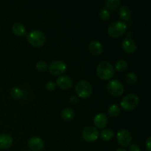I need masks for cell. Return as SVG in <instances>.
<instances>
[{
  "instance_id": "cell-25",
  "label": "cell",
  "mask_w": 151,
  "mask_h": 151,
  "mask_svg": "<svg viewBox=\"0 0 151 151\" xmlns=\"http://www.w3.org/2000/svg\"><path fill=\"white\" fill-rule=\"evenodd\" d=\"M99 16H100V18L102 20H108V19H109V17H110V11H109V9H107L106 7H103V8H101V10H100Z\"/></svg>"
},
{
  "instance_id": "cell-1",
  "label": "cell",
  "mask_w": 151,
  "mask_h": 151,
  "mask_svg": "<svg viewBox=\"0 0 151 151\" xmlns=\"http://www.w3.org/2000/svg\"><path fill=\"white\" fill-rule=\"evenodd\" d=\"M97 74L101 79L109 80L114 76V68L109 61L103 60L97 66Z\"/></svg>"
},
{
  "instance_id": "cell-24",
  "label": "cell",
  "mask_w": 151,
  "mask_h": 151,
  "mask_svg": "<svg viewBox=\"0 0 151 151\" xmlns=\"http://www.w3.org/2000/svg\"><path fill=\"white\" fill-rule=\"evenodd\" d=\"M125 80H126L128 83L131 84V85H134L137 82L138 78H137V75L134 72H129L125 76Z\"/></svg>"
},
{
  "instance_id": "cell-4",
  "label": "cell",
  "mask_w": 151,
  "mask_h": 151,
  "mask_svg": "<svg viewBox=\"0 0 151 151\" xmlns=\"http://www.w3.org/2000/svg\"><path fill=\"white\" fill-rule=\"evenodd\" d=\"M75 91L78 97L81 98H87L92 94V87L86 81H80L75 86Z\"/></svg>"
},
{
  "instance_id": "cell-6",
  "label": "cell",
  "mask_w": 151,
  "mask_h": 151,
  "mask_svg": "<svg viewBox=\"0 0 151 151\" xmlns=\"http://www.w3.org/2000/svg\"><path fill=\"white\" fill-rule=\"evenodd\" d=\"M83 139L88 142H93L98 139L99 131L93 126H86L82 130L81 132Z\"/></svg>"
},
{
  "instance_id": "cell-23",
  "label": "cell",
  "mask_w": 151,
  "mask_h": 151,
  "mask_svg": "<svg viewBox=\"0 0 151 151\" xmlns=\"http://www.w3.org/2000/svg\"><path fill=\"white\" fill-rule=\"evenodd\" d=\"M121 1L119 0H107L106 1V6L107 9L110 10H116L120 4Z\"/></svg>"
},
{
  "instance_id": "cell-17",
  "label": "cell",
  "mask_w": 151,
  "mask_h": 151,
  "mask_svg": "<svg viewBox=\"0 0 151 151\" xmlns=\"http://www.w3.org/2000/svg\"><path fill=\"white\" fill-rule=\"evenodd\" d=\"M12 29L14 34L19 36H22L26 33V28L22 23H15L12 27Z\"/></svg>"
},
{
  "instance_id": "cell-28",
  "label": "cell",
  "mask_w": 151,
  "mask_h": 151,
  "mask_svg": "<svg viewBox=\"0 0 151 151\" xmlns=\"http://www.w3.org/2000/svg\"><path fill=\"white\" fill-rule=\"evenodd\" d=\"M129 151H141L139 147L137 145H131L129 147Z\"/></svg>"
},
{
  "instance_id": "cell-8",
  "label": "cell",
  "mask_w": 151,
  "mask_h": 151,
  "mask_svg": "<svg viewBox=\"0 0 151 151\" xmlns=\"http://www.w3.org/2000/svg\"><path fill=\"white\" fill-rule=\"evenodd\" d=\"M109 92L113 96H120L124 92L123 84L119 80H111L107 84Z\"/></svg>"
},
{
  "instance_id": "cell-31",
  "label": "cell",
  "mask_w": 151,
  "mask_h": 151,
  "mask_svg": "<svg viewBox=\"0 0 151 151\" xmlns=\"http://www.w3.org/2000/svg\"><path fill=\"white\" fill-rule=\"evenodd\" d=\"M116 151H127V150H125V149H123V148H119V149H117Z\"/></svg>"
},
{
  "instance_id": "cell-19",
  "label": "cell",
  "mask_w": 151,
  "mask_h": 151,
  "mask_svg": "<svg viewBox=\"0 0 151 151\" xmlns=\"http://www.w3.org/2000/svg\"><path fill=\"white\" fill-rule=\"evenodd\" d=\"M114 131L111 129H109V128L103 130L101 131V133H100V137L105 141H109V140H111L114 137Z\"/></svg>"
},
{
  "instance_id": "cell-20",
  "label": "cell",
  "mask_w": 151,
  "mask_h": 151,
  "mask_svg": "<svg viewBox=\"0 0 151 151\" xmlns=\"http://www.w3.org/2000/svg\"><path fill=\"white\" fill-rule=\"evenodd\" d=\"M115 68L118 72H125L128 69V62L124 59H120L116 61Z\"/></svg>"
},
{
  "instance_id": "cell-30",
  "label": "cell",
  "mask_w": 151,
  "mask_h": 151,
  "mask_svg": "<svg viewBox=\"0 0 151 151\" xmlns=\"http://www.w3.org/2000/svg\"><path fill=\"white\" fill-rule=\"evenodd\" d=\"M150 140H151L150 137H148L147 142H146V147H147V151H151V150H150Z\"/></svg>"
},
{
  "instance_id": "cell-14",
  "label": "cell",
  "mask_w": 151,
  "mask_h": 151,
  "mask_svg": "<svg viewBox=\"0 0 151 151\" xmlns=\"http://www.w3.org/2000/svg\"><path fill=\"white\" fill-rule=\"evenodd\" d=\"M88 50L92 55H100L103 51V46L100 41H92L88 44Z\"/></svg>"
},
{
  "instance_id": "cell-10",
  "label": "cell",
  "mask_w": 151,
  "mask_h": 151,
  "mask_svg": "<svg viewBox=\"0 0 151 151\" xmlns=\"http://www.w3.org/2000/svg\"><path fill=\"white\" fill-rule=\"evenodd\" d=\"M28 146L32 151H41L44 147L43 140L37 137H32L28 140Z\"/></svg>"
},
{
  "instance_id": "cell-7",
  "label": "cell",
  "mask_w": 151,
  "mask_h": 151,
  "mask_svg": "<svg viewBox=\"0 0 151 151\" xmlns=\"http://www.w3.org/2000/svg\"><path fill=\"white\" fill-rule=\"evenodd\" d=\"M67 69V65L61 60H55L49 66V71L52 75H62Z\"/></svg>"
},
{
  "instance_id": "cell-16",
  "label": "cell",
  "mask_w": 151,
  "mask_h": 151,
  "mask_svg": "<svg viewBox=\"0 0 151 151\" xmlns=\"http://www.w3.org/2000/svg\"><path fill=\"white\" fill-rule=\"evenodd\" d=\"M119 16L122 20H129L132 16V12L128 6L123 5L119 8Z\"/></svg>"
},
{
  "instance_id": "cell-21",
  "label": "cell",
  "mask_w": 151,
  "mask_h": 151,
  "mask_svg": "<svg viewBox=\"0 0 151 151\" xmlns=\"http://www.w3.org/2000/svg\"><path fill=\"white\" fill-rule=\"evenodd\" d=\"M120 108H119L116 104L111 105V106H109V109H108L109 114L111 116H113V117L118 116V115L120 114Z\"/></svg>"
},
{
  "instance_id": "cell-13",
  "label": "cell",
  "mask_w": 151,
  "mask_h": 151,
  "mask_svg": "<svg viewBox=\"0 0 151 151\" xmlns=\"http://www.w3.org/2000/svg\"><path fill=\"white\" fill-rule=\"evenodd\" d=\"M94 125L98 128H104L107 125L109 119H108L107 116L103 113L97 114L94 117Z\"/></svg>"
},
{
  "instance_id": "cell-27",
  "label": "cell",
  "mask_w": 151,
  "mask_h": 151,
  "mask_svg": "<svg viewBox=\"0 0 151 151\" xmlns=\"http://www.w3.org/2000/svg\"><path fill=\"white\" fill-rule=\"evenodd\" d=\"M45 87L46 88H47V90H48V91H53V90H55V88L56 87V83H55L54 81H48V82L46 83Z\"/></svg>"
},
{
  "instance_id": "cell-2",
  "label": "cell",
  "mask_w": 151,
  "mask_h": 151,
  "mask_svg": "<svg viewBox=\"0 0 151 151\" xmlns=\"http://www.w3.org/2000/svg\"><path fill=\"white\" fill-rule=\"evenodd\" d=\"M127 25L122 21H116L109 25L108 28V33L113 38H119L122 36L126 32Z\"/></svg>"
},
{
  "instance_id": "cell-29",
  "label": "cell",
  "mask_w": 151,
  "mask_h": 151,
  "mask_svg": "<svg viewBox=\"0 0 151 151\" xmlns=\"http://www.w3.org/2000/svg\"><path fill=\"white\" fill-rule=\"evenodd\" d=\"M78 98L76 95H72L71 96L70 98H69V101L71 102L72 103H76L78 102Z\"/></svg>"
},
{
  "instance_id": "cell-15",
  "label": "cell",
  "mask_w": 151,
  "mask_h": 151,
  "mask_svg": "<svg viewBox=\"0 0 151 151\" xmlns=\"http://www.w3.org/2000/svg\"><path fill=\"white\" fill-rule=\"evenodd\" d=\"M13 145V138L7 134H0V149L5 150L11 147Z\"/></svg>"
},
{
  "instance_id": "cell-3",
  "label": "cell",
  "mask_w": 151,
  "mask_h": 151,
  "mask_svg": "<svg viewBox=\"0 0 151 151\" xmlns=\"http://www.w3.org/2000/svg\"><path fill=\"white\" fill-rule=\"evenodd\" d=\"M27 38L29 44L33 47H39L44 45L46 41V37L41 31L38 29H33L27 35Z\"/></svg>"
},
{
  "instance_id": "cell-32",
  "label": "cell",
  "mask_w": 151,
  "mask_h": 151,
  "mask_svg": "<svg viewBox=\"0 0 151 151\" xmlns=\"http://www.w3.org/2000/svg\"><path fill=\"white\" fill-rule=\"evenodd\" d=\"M24 151H32V150H24Z\"/></svg>"
},
{
  "instance_id": "cell-18",
  "label": "cell",
  "mask_w": 151,
  "mask_h": 151,
  "mask_svg": "<svg viewBox=\"0 0 151 151\" xmlns=\"http://www.w3.org/2000/svg\"><path fill=\"white\" fill-rule=\"evenodd\" d=\"M61 116L65 120H72L75 117V111L70 108H66L61 111Z\"/></svg>"
},
{
  "instance_id": "cell-9",
  "label": "cell",
  "mask_w": 151,
  "mask_h": 151,
  "mask_svg": "<svg viewBox=\"0 0 151 151\" xmlns=\"http://www.w3.org/2000/svg\"><path fill=\"white\" fill-rule=\"evenodd\" d=\"M116 139L120 145L127 147L131 145V141H132V136L128 130L122 128L118 131L116 134Z\"/></svg>"
},
{
  "instance_id": "cell-12",
  "label": "cell",
  "mask_w": 151,
  "mask_h": 151,
  "mask_svg": "<svg viewBox=\"0 0 151 151\" xmlns=\"http://www.w3.org/2000/svg\"><path fill=\"white\" fill-rule=\"evenodd\" d=\"M57 85L62 89H69L72 86V81L66 75H61L56 80Z\"/></svg>"
},
{
  "instance_id": "cell-5",
  "label": "cell",
  "mask_w": 151,
  "mask_h": 151,
  "mask_svg": "<svg viewBox=\"0 0 151 151\" xmlns=\"http://www.w3.org/2000/svg\"><path fill=\"white\" fill-rule=\"evenodd\" d=\"M139 98L135 94H128L122 98L120 105L123 109L126 111L134 110L138 106Z\"/></svg>"
},
{
  "instance_id": "cell-26",
  "label": "cell",
  "mask_w": 151,
  "mask_h": 151,
  "mask_svg": "<svg viewBox=\"0 0 151 151\" xmlns=\"http://www.w3.org/2000/svg\"><path fill=\"white\" fill-rule=\"evenodd\" d=\"M35 67H36V69L39 72H45L46 70L48 68V65L44 60H40V61L37 62L36 65H35Z\"/></svg>"
},
{
  "instance_id": "cell-11",
  "label": "cell",
  "mask_w": 151,
  "mask_h": 151,
  "mask_svg": "<svg viewBox=\"0 0 151 151\" xmlns=\"http://www.w3.org/2000/svg\"><path fill=\"white\" fill-rule=\"evenodd\" d=\"M122 47L125 52L128 54L134 53L137 50V44L131 38H126L122 41Z\"/></svg>"
},
{
  "instance_id": "cell-22",
  "label": "cell",
  "mask_w": 151,
  "mask_h": 151,
  "mask_svg": "<svg viewBox=\"0 0 151 151\" xmlns=\"http://www.w3.org/2000/svg\"><path fill=\"white\" fill-rule=\"evenodd\" d=\"M23 91L19 87H13L10 91V96L15 99L21 98L23 96Z\"/></svg>"
}]
</instances>
